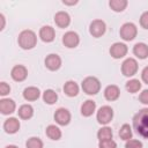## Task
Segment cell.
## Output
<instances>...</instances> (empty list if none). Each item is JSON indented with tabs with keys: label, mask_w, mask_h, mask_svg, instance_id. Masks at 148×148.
Returning <instances> with one entry per match:
<instances>
[{
	"label": "cell",
	"mask_w": 148,
	"mask_h": 148,
	"mask_svg": "<svg viewBox=\"0 0 148 148\" xmlns=\"http://www.w3.org/2000/svg\"><path fill=\"white\" fill-rule=\"evenodd\" d=\"M127 5H128V1L127 0H110L109 1L110 8L113 12H116V13H120V12L125 10L126 7H127Z\"/></svg>",
	"instance_id": "cb8c5ba5"
},
{
	"label": "cell",
	"mask_w": 148,
	"mask_h": 148,
	"mask_svg": "<svg viewBox=\"0 0 148 148\" xmlns=\"http://www.w3.org/2000/svg\"><path fill=\"white\" fill-rule=\"evenodd\" d=\"M139 101H140L142 104L148 105V89H145V90H142V91L140 92V95H139Z\"/></svg>",
	"instance_id": "836d02e7"
},
{
	"label": "cell",
	"mask_w": 148,
	"mask_h": 148,
	"mask_svg": "<svg viewBox=\"0 0 148 148\" xmlns=\"http://www.w3.org/2000/svg\"><path fill=\"white\" fill-rule=\"evenodd\" d=\"M40 96V91L37 87H27L24 90H23V98L28 102H34V101H37Z\"/></svg>",
	"instance_id": "d6986e66"
},
{
	"label": "cell",
	"mask_w": 148,
	"mask_h": 148,
	"mask_svg": "<svg viewBox=\"0 0 148 148\" xmlns=\"http://www.w3.org/2000/svg\"><path fill=\"white\" fill-rule=\"evenodd\" d=\"M45 67L51 71V72H56L61 67V58L56 54V53H50L49 56H46L45 60H44Z\"/></svg>",
	"instance_id": "30bf717a"
},
{
	"label": "cell",
	"mask_w": 148,
	"mask_h": 148,
	"mask_svg": "<svg viewBox=\"0 0 148 148\" xmlns=\"http://www.w3.org/2000/svg\"><path fill=\"white\" fill-rule=\"evenodd\" d=\"M98 148H117V143L114 140H104L98 142Z\"/></svg>",
	"instance_id": "4dcf8cb0"
},
{
	"label": "cell",
	"mask_w": 148,
	"mask_h": 148,
	"mask_svg": "<svg viewBox=\"0 0 148 148\" xmlns=\"http://www.w3.org/2000/svg\"><path fill=\"white\" fill-rule=\"evenodd\" d=\"M96 111V102L92 99H87L81 105V114L83 117H90Z\"/></svg>",
	"instance_id": "ffe728a7"
},
{
	"label": "cell",
	"mask_w": 148,
	"mask_h": 148,
	"mask_svg": "<svg viewBox=\"0 0 148 148\" xmlns=\"http://www.w3.org/2000/svg\"><path fill=\"white\" fill-rule=\"evenodd\" d=\"M112 118H113V109L109 105L101 106L96 113V119H97L98 124H101V125L106 126L109 123H111Z\"/></svg>",
	"instance_id": "5b68a950"
},
{
	"label": "cell",
	"mask_w": 148,
	"mask_h": 148,
	"mask_svg": "<svg viewBox=\"0 0 148 148\" xmlns=\"http://www.w3.org/2000/svg\"><path fill=\"white\" fill-rule=\"evenodd\" d=\"M62 44L68 49H74L80 44V37L75 31H67L62 36Z\"/></svg>",
	"instance_id": "8fae6325"
},
{
	"label": "cell",
	"mask_w": 148,
	"mask_h": 148,
	"mask_svg": "<svg viewBox=\"0 0 148 148\" xmlns=\"http://www.w3.org/2000/svg\"><path fill=\"white\" fill-rule=\"evenodd\" d=\"M133 53L139 59L148 58V45L146 43H136L133 46Z\"/></svg>",
	"instance_id": "44dd1931"
},
{
	"label": "cell",
	"mask_w": 148,
	"mask_h": 148,
	"mask_svg": "<svg viewBox=\"0 0 148 148\" xmlns=\"http://www.w3.org/2000/svg\"><path fill=\"white\" fill-rule=\"evenodd\" d=\"M140 25L143 29L148 30V10L147 12H143L141 14V16H140Z\"/></svg>",
	"instance_id": "d6a6232c"
},
{
	"label": "cell",
	"mask_w": 148,
	"mask_h": 148,
	"mask_svg": "<svg viewBox=\"0 0 148 148\" xmlns=\"http://www.w3.org/2000/svg\"><path fill=\"white\" fill-rule=\"evenodd\" d=\"M17 113H18V117L21 119L28 120L34 116V108L30 104H23V105H21L18 108Z\"/></svg>",
	"instance_id": "603a6c76"
},
{
	"label": "cell",
	"mask_w": 148,
	"mask_h": 148,
	"mask_svg": "<svg viewBox=\"0 0 148 148\" xmlns=\"http://www.w3.org/2000/svg\"><path fill=\"white\" fill-rule=\"evenodd\" d=\"M105 31H106V24L103 20L97 18V20L91 21V23L89 25V34L92 37L99 38L105 34Z\"/></svg>",
	"instance_id": "52a82bcc"
},
{
	"label": "cell",
	"mask_w": 148,
	"mask_h": 148,
	"mask_svg": "<svg viewBox=\"0 0 148 148\" xmlns=\"http://www.w3.org/2000/svg\"><path fill=\"white\" fill-rule=\"evenodd\" d=\"M138 69H139V65L134 58H127L121 64V73L126 77L134 76L138 73Z\"/></svg>",
	"instance_id": "8992f818"
},
{
	"label": "cell",
	"mask_w": 148,
	"mask_h": 148,
	"mask_svg": "<svg viewBox=\"0 0 148 148\" xmlns=\"http://www.w3.org/2000/svg\"><path fill=\"white\" fill-rule=\"evenodd\" d=\"M25 147L27 148H43L44 147V143L43 141L37 138V136H31L25 142Z\"/></svg>",
	"instance_id": "f1b7e54d"
},
{
	"label": "cell",
	"mask_w": 148,
	"mask_h": 148,
	"mask_svg": "<svg viewBox=\"0 0 148 148\" xmlns=\"http://www.w3.org/2000/svg\"><path fill=\"white\" fill-rule=\"evenodd\" d=\"M119 138L124 141H127L130 139H132L133 136V132H132V127L128 124H123L119 128Z\"/></svg>",
	"instance_id": "484cf974"
},
{
	"label": "cell",
	"mask_w": 148,
	"mask_h": 148,
	"mask_svg": "<svg viewBox=\"0 0 148 148\" xmlns=\"http://www.w3.org/2000/svg\"><path fill=\"white\" fill-rule=\"evenodd\" d=\"M16 109V104L12 98H2L0 99V112L5 116L12 114Z\"/></svg>",
	"instance_id": "2e32d148"
},
{
	"label": "cell",
	"mask_w": 148,
	"mask_h": 148,
	"mask_svg": "<svg viewBox=\"0 0 148 148\" xmlns=\"http://www.w3.org/2000/svg\"><path fill=\"white\" fill-rule=\"evenodd\" d=\"M125 88H126V90H127L128 92L135 94V92H138V91L141 89V82H140L138 79H131V80H128V81L126 82Z\"/></svg>",
	"instance_id": "83f0119b"
},
{
	"label": "cell",
	"mask_w": 148,
	"mask_h": 148,
	"mask_svg": "<svg viewBox=\"0 0 148 148\" xmlns=\"http://www.w3.org/2000/svg\"><path fill=\"white\" fill-rule=\"evenodd\" d=\"M141 79H142V81L146 84H148V66H146L142 69V72H141Z\"/></svg>",
	"instance_id": "e575fe53"
},
{
	"label": "cell",
	"mask_w": 148,
	"mask_h": 148,
	"mask_svg": "<svg viewBox=\"0 0 148 148\" xmlns=\"http://www.w3.org/2000/svg\"><path fill=\"white\" fill-rule=\"evenodd\" d=\"M62 89H64V92H65L68 97H75V96H77V94H79V91H80L79 84H77L75 81H73V80H69V81L65 82Z\"/></svg>",
	"instance_id": "ac0fdd59"
},
{
	"label": "cell",
	"mask_w": 148,
	"mask_h": 148,
	"mask_svg": "<svg viewBox=\"0 0 148 148\" xmlns=\"http://www.w3.org/2000/svg\"><path fill=\"white\" fill-rule=\"evenodd\" d=\"M112 135H113V132H112L111 127H109V126H103L97 132V139L99 141L110 140V139H112Z\"/></svg>",
	"instance_id": "4316f807"
},
{
	"label": "cell",
	"mask_w": 148,
	"mask_h": 148,
	"mask_svg": "<svg viewBox=\"0 0 148 148\" xmlns=\"http://www.w3.org/2000/svg\"><path fill=\"white\" fill-rule=\"evenodd\" d=\"M110 56L114 59H121L124 58L127 52H128V47L125 43H120V42H117V43H113L111 46H110Z\"/></svg>",
	"instance_id": "ba28073f"
},
{
	"label": "cell",
	"mask_w": 148,
	"mask_h": 148,
	"mask_svg": "<svg viewBox=\"0 0 148 148\" xmlns=\"http://www.w3.org/2000/svg\"><path fill=\"white\" fill-rule=\"evenodd\" d=\"M133 127L141 138L148 140V108H143L134 114Z\"/></svg>",
	"instance_id": "6da1fadb"
},
{
	"label": "cell",
	"mask_w": 148,
	"mask_h": 148,
	"mask_svg": "<svg viewBox=\"0 0 148 148\" xmlns=\"http://www.w3.org/2000/svg\"><path fill=\"white\" fill-rule=\"evenodd\" d=\"M43 101L49 104V105H52L54 104L57 101H58V94L53 90V89H46L44 92H43Z\"/></svg>",
	"instance_id": "d4e9b609"
},
{
	"label": "cell",
	"mask_w": 148,
	"mask_h": 148,
	"mask_svg": "<svg viewBox=\"0 0 148 148\" xmlns=\"http://www.w3.org/2000/svg\"><path fill=\"white\" fill-rule=\"evenodd\" d=\"M20 126H21L20 120L17 118H15V117H9L3 123V130L8 134H15L16 132H18Z\"/></svg>",
	"instance_id": "4fadbf2b"
},
{
	"label": "cell",
	"mask_w": 148,
	"mask_h": 148,
	"mask_svg": "<svg viewBox=\"0 0 148 148\" xmlns=\"http://www.w3.org/2000/svg\"><path fill=\"white\" fill-rule=\"evenodd\" d=\"M54 23L58 28H67L71 23V16L67 12L60 10L54 15Z\"/></svg>",
	"instance_id": "9a60e30c"
},
{
	"label": "cell",
	"mask_w": 148,
	"mask_h": 148,
	"mask_svg": "<svg viewBox=\"0 0 148 148\" xmlns=\"http://www.w3.org/2000/svg\"><path fill=\"white\" fill-rule=\"evenodd\" d=\"M82 90L83 92H86L87 95H96L101 90V81L95 77V76H87L86 79H83L82 83H81Z\"/></svg>",
	"instance_id": "3957f363"
},
{
	"label": "cell",
	"mask_w": 148,
	"mask_h": 148,
	"mask_svg": "<svg viewBox=\"0 0 148 148\" xmlns=\"http://www.w3.org/2000/svg\"><path fill=\"white\" fill-rule=\"evenodd\" d=\"M62 3H64V5H67V6H73V5H76V3H77V0H74V1L62 0Z\"/></svg>",
	"instance_id": "d590c367"
},
{
	"label": "cell",
	"mask_w": 148,
	"mask_h": 148,
	"mask_svg": "<svg viewBox=\"0 0 148 148\" xmlns=\"http://www.w3.org/2000/svg\"><path fill=\"white\" fill-rule=\"evenodd\" d=\"M39 38L44 43H51L56 38V31L51 25H44L39 29Z\"/></svg>",
	"instance_id": "5bb4252c"
},
{
	"label": "cell",
	"mask_w": 148,
	"mask_h": 148,
	"mask_svg": "<svg viewBox=\"0 0 148 148\" xmlns=\"http://www.w3.org/2000/svg\"><path fill=\"white\" fill-rule=\"evenodd\" d=\"M0 20H1V27H0V30H3V28H5V16H3V14H0Z\"/></svg>",
	"instance_id": "8d00e7d4"
},
{
	"label": "cell",
	"mask_w": 148,
	"mask_h": 148,
	"mask_svg": "<svg viewBox=\"0 0 148 148\" xmlns=\"http://www.w3.org/2000/svg\"><path fill=\"white\" fill-rule=\"evenodd\" d=\"M18 46L23 50H31L37 45V35L32 30H23L20 32L17 38Z\"/></svg>",
	"instance_id": "7a4b0ae2"
},
{
	"label": "cell",
	"mask_w": 148,
	"mask_h": 148,
	"mask_svg": "<svg viewBox=\"0 0 148 148\" xmlns=\"http://www.w3.org/2000/svg\"><path fill=\"white\" fill-rule=\"evenodd\" d=\"M10 76L16 82H22L28 76V69L23 65H15L10 71Z\"/></svg>",
	"instance_id": "7c38bea8"
},
{
	"label": "cell",
	"mask_w": 148,
	"mask_h": 148,
	"mask_svg": "<svg viewBox=\"0 0 148 148\" xmlns=\"http://www.w3.org/2000/svg\"><path fill=\"white\" fill-rule=\"evenodd\" d=\"M10 92V86L7 82H0V95L1 96H6Z\"/></svg>",
	"instance_id": "1f68e13d"
},
{
	"label": "cell",
	"mask_w": 148,
	"mask_h": 148,
	"mask_svg": "<svg viewBox=\"0 0 148 148\" xmlns=\"http://www.w3.org/2000/svg\"><path fill=\"white\" fill-rule=\"evenodd\" d=\"M120 96V89L118 86L116 84H109L105 89H104V97L106 101L109 102H113L117 101Z\"/></svg>",
	"instance_id": "e0dca14e"
},
{
	"label": "cell",
	"mask_w": 148,
	"mask_h": 148,
	"mask_svg": "<svg viewBox=\"0 0 148 148\" xmlns=\"http://www.w3.org/2000/svg\"><path fill=\"white\" fill-rule=\"evenodd\" d=\"M54 120L58 125L60 126H67L69 123H71V119H72V116H71V112L65 109V108H59L56 110L54 112Z\"/></svg>",
	"instance_id": "9c48e42d"
},
{
	"label": "cell",
	"mask_w": 148,
	"mask_h": 148,
	"mask_svg": "<svg viewBox=\"0 0 148 148\" xmlns=\"http://www.w3.org/2000/svg\"><path fill=\"white\" fill-rule=\"evenodd\" d=\"M125 148H143V143L136 139H130L125 143Z\"/></svg>",
	"instance_id": "f546056e"
},
{
	"label": "cell",
	"mask_w": 148,
	"mask_h": 148,
	"mask_svg": "<svg viewBox=\"0 0 148 148\" xmlns=\"http://www.w3.org/2000/svg\"><path fill=\"white\" fill-rule=\"evenodd\" d=\"M45 134H46V136L49 139H51L53 141L59 140L61 138V135H62L61 130L58 126H56V125H49L46 127V130H45Z\"/></svg>",
	"instance_id": "7402d4cb"
},
{
	"label": "cell",
	"mask_w": 148,
	"mask_h": 148,
	"mask_svg": "<svg viewBox=\"0 0 148 148\" xmlns=\"http://www.w3.org/2000/svg\"><path fill=\"white\" fill-rule=\"evenodd\" d=\"M119 35L121 37V39L126 40V42H131L133 40L136 35H138V28L134 23L132 22H126L120 27L119 30Z\"/></svg>",
	"instance_id": "277c9868"
},
{
	"label": "cell",
	"mask_w": 148,
	"mask_h": 148,
	"mask_svg": "<svg viewBox=\"0 0 148 148\" xmlns=\"http://www.w3.org/2000/svg\"><path fill=\"white\" fill-rule=\"evenodd\" d=\"M5 148H18V147L15 146V145H8V146H6Z\"/></svg>",
	"instance_id": "74e56055"
}]
</instances>
